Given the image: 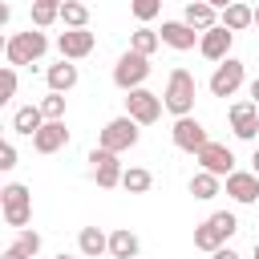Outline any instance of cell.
Segmentation results:
<instances>
[{
    "label": "cell",
    "mask_w": 259,
    "mask_h": 259,
    "mask_svg": "<svg viewBox=\"0 0 259 259\" xmlns=\"http://www.w3.org/2000/svg\"><path fill=\"white\" fill-rule=\"evenodd\" d=\"M45 53H49V36H45V28L12 32V36L4 40V57H8L12 69H16V65H32V61H40Z\"/></svg>",
    "instance_id": "obj_1"
},
{
    "label": "cell",
    "mask_w": 259,
    "mask_h": 259,
    "mask_svg": "<svg viewBox=\"0 0 259 259\" xmlns=\"http://www.w3.org/2000/svg\"><path fill=\"white\" fill-rule=\"evenodd\" d=\"M194 93H198L194 73H186V69H170L162 101H166V109H170L174 117H190V109H194Z\"/></svg>",
    "instance_id": "obj_2"
},
{
    "label": "cell",
    "mask_w": 259,
    "mask_h": 259,
    "mask_svg": "<svg viewBox=\"0 0 259 259\" xmlns=\"http://www.w3.org/2000/svg\"><path fill=\"white\" fill-rule=\"evenodd\" d=\"M0 210H4V223L8 227L24 231L32 223V194H28V186L24 182H8L0 190Z\"/></svg>",
    "instance_id": "obj_3"
},
{
    "label": "cell",
    "mask_w": 259,
    "mask_h": 259,
    "mask_svg": "<svg viewBox=\"0 0 259 259\" xmlns=\"http://www.w3.org/2000/svg\"><path fill=\"white\" fill-rule=\"evenodd\" d=\"M146 77H150V57H142V53H134V49L117 57V65H113V85H117V89L134 93V89H142Z\"/></svg>",
    "instance_id": "obj_4"
},
{
    "label": "cell",
    "mask_w": 259,
    "mask_h": 259,
    "mask_svg": "<svg viewBox=\"0 0 259 259\" xmlns=\"http://www.w3.org/2000/svg\"><path fill=\"white\" fill-rule=\"evenodd\" d=\"M138 138H142V125H138L130 113H121V117L105 121V130H101V150L121 154V150H134V146H138Z\"/></svg>",
    "instance_id": "obj_5"
},
{
    "label": "cell",
    "mask_w": 259,
    "mask_h": 259,
    "mask_svg": "<svg viewBox=\"0 0 259 259\" xmlns=\"http://www.w3.org/2000/svg\"><path fill=\"white\" fill-rule=\"evenodd\" d=\"M243 77H247L243 61L227 57L223 65H214V73H210L206 89H210V97H235V93H239V85H243Z\"/></svg>",
    "instance_id": "obj_6"
},
{
    "label": "cell",
    "mask_w": 259,
    "mask_h": 259,
    "mask_svg": "<svg viewBox=\"0 0 259 259\" xmlns=\"http://www.w3.org/2000/svg\"><path fill=\"white\" fill-rule=\"evenodd\" d=\"M162 109H166V101H162L158 93H150V89H134V93H125V113H130L138 125H154V121L162 117Z\"/></svg>",
    "instance_id": "obj_7"
},
{
    "label": "cell",
    "mask_w": 259,
    "mask_h": 259,
    "mask_svg": "<svg viewBox=\"0 0 259 259\" xmlns=\"http://www.w3.org/2000/svg\"><path fill=\"white\" fill-rule=\"evenodd\" d=\"M194 158H198V170H206V174H214V178L235 174V154H231V146H223V142H206Z\"/></svg>",
    "instance_id": "obj_8"
},
{
    "label": "cell",
    "mask_w": 259,
    "mask_h": 259,
    "mask_svg": "<svg viewBox=\"0 0 259 259\" xmlns=\"http://www.w3.org/2000/svg\"><path fill=\"white\" fill-rule=\"evenodd\" d=\"M231 45H235V32H231L227 24H214V28H206V32L198 36V53H202L206 61H214V65H223V61L231 57Z\"/></svg>",
    "instance_id": "obj_9"
},
{
    "label": "cell",
    "mask_w": 259,
    "mask_h": 259,
    "mask_svg": "<svg viewBox=\"0 0 259 259\" xmlns=\"http://www.w3.org/2000/svg\"><path fill=\"white\" fill-rule=\"evenodd\" d=\"M170 138H174V146H178V150H186V154H198V150L210 142V138H206V125H202L198 117H174Z\"/></svg>",
    "instance_id": "obj_10"
},
{
    "label": "cell",
    "mask_w": 259,
    "mask_h": 259,
    "mask_svg": "<svg viewBox=\"0 0 259 259\" xmlns=\"http://www.w3.org/2000/svg\"><path fill=\"white\" fill-rule=\"evenodd\" d=\"M89 162H93V178H97V186L101 190H113V186H121V174H125V166L117 162V154L113 150H93L89 154Z\"/></svg>",
    "instance_id": "obj_11"
},
{
    "label": "cell",
    "mask_w": 259,
    "mask_h": 259,
    "mask_svg": "<svg viewBox=\"0 0 259 259\" xmlns=\"http://www.w3.org/2000/svg\"><path fill=\"white\" fill-rule=\"evenodd\" d=\"M227 117H231L235 138H243V142H255L259 138V105L255 101H235Z\"/></svg>",
    "instance_id": "obj_12"
},
{
    "label": "cell",
    "mask_w": 259,
    "mask_h": 259,
    "mask_svg": "<svg viewBox=\"0 0 259 259\" xmlns=\"http://www.w3.org/2000/svg\"><path fill=\"white\" fill-rule=\"evenodd\" d=\"M93 32L89 28H65L61 36H57V53L65 57V61H81V57H89L93 53Z\"/></svg>",
    "instance_id": "obj_13"
},
{
    "label": "cell",
    "mask_w": 259,
    "mask_h": 259,
    "mask_svg": "<svg viewBox=\"0 0 259 259\" xmlns=\"http://www.w3.org/2000/svg\"><path fill=\"white\" fill-rule=\"evenodd\" d=\"M223 182H227V194H231L239 206L259 202V174H255V170H235V174H227Z\"/></svg>",
    "instance_id": "obj_14"
},
{
    "label": "cell",
    "mask_w": 259,
    "mask_h": 259,
    "mask_svg": "<svg viewBox=\"0 0 259 259\" xmlns=\"http://www.w3.org/2000/svg\"><path fill=\"white\" fill-rule=\"evenodd\" d=\"M162 45H170V49H178V53H186V49H194L198 45V36L202 32H194L186 20H162Z\"/></svg>",
    "instance_id": "obj_15"
},
{
    "label": "cell",
    "mask_w": 259,
    "mask_h": 259,
    "mask_svg": "<svg viewBox=\"0 0 259 259\" xmlns=\"http://www.w3.org/2000/svg\"><path fill=\"white\" fill-rule=\"evenodd\" d=\"M65 146H69L65 121H45V125L36 130V138H32V150H36V154H57V150H65Z\"/></svg>",
    "instance_id": "obj_16"
},
{
    "label": "cell",
    "mask_w": 259,
    "mask_h": 259,
    "mask_svg": "<svg viewBox=\"0 0 259 259\" xmlns=\"http://www.w3.org/2000/svg\"><path fill=\"white\" fill-rule=\"evenodd\" d=\"M182 20H186L194 32H206V28H214V24H219V8H214V4H206V0H194V4H186Z\"/></svg>",
    "instance_id": "obj_17"
},
{
    "label": "cell",
    "mask_w": 259,
    "mask_h": 259,
    "mask_svg": "<svg viewBox=\"0 0 259 259\" xmlns=\"http://www.w3.org/2000/svg\"><path fill=\"white\" fill-rule=\"evenodd\" d=\"M45 77H49V93H69V89L77 85V65L61 57V65H49Z\"/></svg>",
    "instance_id": "obj_18"
},
{
    "label": "cell",
    "mask_w": 259,
    "mask_h": 259,
    "mask_svg": "<svg viewBox=\"0 0 259 259\" xmlns=\"http://www.w3.org/2000/svg\"><path fill=\"white\" fill-rule=\"evenodd\" d=\"M77 247H81V255H85V259H97V255H105V251H109V235H105L101 227H81Z\"/></svg>",
    "instance_id": "obj_19"
},
{
    "label": "cell",
    "mask_w": 259,
    "mask_h": 259,
    "mask_svg": "<svg viewBox=\"0 0 259 259\" xmlns=\"http://www.w3.org/2000/svg\"><path fill=\"white\" fill-rule=\"evenodd\" d=\"M138 251H142V243H138V235H134L130 227L109 231V255H113V259H134Z\"/></svg>",
    "instance_id": "obj_20"
},
{
    "label": "cell",
    "mask_w": 259,
    "mask_h": 259,
    "mask_svg": "<svg viewBox=\"0 0 259 259\" xmlns=\"http://www.w3.org/2000/svg\"><path fill=\"white\" fill-rule=\"evenodd\" d=\"M219 24H227L231 32H243V28H251L255 24V8L251 4H243V0H235V4H227L223 8V20Z\"/></svg>",
    "instance_id": "obj_21"
},
{
    "label": "cell",
    "mask_w": 259,
    "mask_h": 259,
    "mask_svg": "<svg viewBox=\"0 0 259 259\" xmlns=\"http://www.w3.org/2000/svg\"><path fill=\"white\" fill-rule=\"evenodd\" d=\"M45 125V113H40V105H20L16 113H12V130L16 134H28V138H36V130Z\"/></svg>",
    "instance_id": "obj_22"
},
{
    "label": "cell",
    "mask_w": 259,
    "mask_h": 259,
    "mask_svg": "<svg viewBox=\"0 0 259 259\" xmlns=\"http://www.w3.org/2000/svg\"><path fill=\"white\" fill-rule=\"evenodd\" d=\"M61 4H65V0H32V8H28L32 28H49V24H57V20H61Z\"/></svg>",
    "instance_id": "obj_23"
},
{
    "label": "cell",
    "mask_w": 259,
    "mask_h": 259,
    "mask_svg": "<svg viewBox=\"0 0 259 259\" xmlns=\"http://www.w3.org/2000/svg\"><path fill=\"white\" fill-rule=\"evenodd\" d=\"M219 190H223V178H214V174H206V170H198V174L190 178V194H194L198 202H210Z\"/></svg>",
    "instance_id": "obj_24"
},
{
    "label": "cell",
    "mask_w": 259,
    "mask_h": 259,
    "mask_svg": "<svg viewBox=\"0 0 259 259\" xmlns=\"http://www.w3.org/2000/svg\"><path fill=\"white\" fill-rule=\"evenodd\" d=\"M194 247H198V251H210V255H214L219 247H227V239H223V231H219V227H214V223L206 219L202 227H194Z\"/></svg>",
    "instance_id": "obj_25"
},
{
    "label": "cell",
    "mask_w": 259,
    "mask_h": 259,
    "mask_svg": "<svg viewBox=\"0 0 259 259\" xmlns=\"http://www.w3.org/2000/svg\"><path fill=\"white\" fill-rule=\"evenodd\" d=\"M130 49H134V53H142V57H154V53L162 49V36H158L154 28H146V24H142V28L130 36Z\"/></svg>",
    "instance_id": "obj_26"
},
{
    "label": "cell",
    "mask_w": 259,
    "mask_h": 259,
    "mask_svg": "<svg viewBox=\"0 0 259 259\" xmlns=\"http://www.w3.org/2000/svg\"><path fill=\"white\" fill-rule=\"evenodd\" d=\"M121 186H125L130 194H146V190L154 186V174H150L146 166H130V170L121 174Z\"/></svg>",
    "instance_id": "obj_27"
},
{
    "label": "cell",
    "mask_w": 259,
    "mask_h": 259,
    "mask_svg": "<svg viewBox=\"0 0 259 259\" xmlns=\"http://www.w3.org/2000/svg\"><path fill=\"white\" fill-rule=\"evenodd\" d=\"M61 20H65V28H85L89 24V8L81 0H65L61 4Z\"/></svg>",
    "instance_id": "obj_28"
},
{
    "label": "cell",
    "mask_w": 259,
    "mask_h": 259,
    "mask_svg": "<svg viewBox=\"0 0 259 259\" xmlns=\"http://www.w3.org/2000/svg\"><path fill=\"white\" fill-rule=\"evenodd\" d=\"M40 113H45V121H61L65 117V93H49L40 101Z\"/></svg>",
    "instance_id": "obj_29"
},
{
    "label": "cell",
    "mask_w": 259,
    "mask_h": 259,
    "mask_svg": "<svg viewBox=\"0 0 259 259\" xmlns=\"http://www.w3.org/2000/svg\"><path fill=\"white\" fill-rule=\"evenodd\" d=\"M130 12H134L142 24H150V20L162 12V0H130Z\"/></svg>",
    "instance_id": "obj_30"
},
{
    "label": "cell",
    "mask_w": 259,
    "mask_h": 259,
    "mask_svg": "<svg viewBox=\"0 0 259 259\" xmlns=\"http://www.w3.org/2000/svg\"><path fill=\"white\" fill-rule=\"evenodd\" d=\"M210 223H214V227L223 231V239H231V235L239 231V219H235L231 210H214V214H210Z\"/></svg>",
    "instance_id": "obj_31"
},
{
    "label": "cell",
    "mask_w": 259,
    "mask_h": 259,
    "mask_svg": "<svg viewBox=\"0 0 259 259\" xmlns=\"http://www.w3.org/2000/svg\"><path fill=\"white\" fill-rule=\"evenodd\" d=\"M12 97H16V69L4 65V73H0V101H12Z\"/></svg>",
    "instance_id": "obj_32"
},
{
    "label": "cell",
    "mask_w": 259,
    "mask_h": 259,
    "mask_svg": "<svg viewBox=\"0 0 259 259\" xmlns=\"http://www.w3.org/2000/svg\"><path fill=\"white\" fill-rule=\"evenodd\" d=\"M16 247H20L24 255H36V251H40V235H36V231H28V227H24V231H16Z\"/></svg>",
    "instance_id": "obj_33"
},
{
    "label": "cell",
    "mask_w": 259,
    "mask_h": 259,
    "mask_svg": "<svg viewBox=\"0 0 259 259\" xmlns=\"http://www.w3.org/2000/svg\"><path fill=\"white\" fill-rule=\"evenodd\" d=\"M12 166H16V146L4 142V146H0V170H12Z\"/></svg>",
    "instance_id": "obj_34"
},
{
    "label": "cell",
    "mask_w": 259,
    "mask_h": 259,
    "mask_svg": "<svg viewBox=\"0 0 259 259\" xmlns=\"http://www.w3.org/2000/svg\"><path fill=\"white\" fill-rule=\"evenodd\" d=\"M4 259H32V255H24V251H20V247H16V243H12V247H8V251H4Z\"/></svg>",
    "instance_id": "obj_35"
},
{
    "label": "cell",
    "mask_w": 259,
    "mask_h": 259,
    "mask_svg": "<svg viewBox=\"0 0 259 259\" xmlns=\"http://www.w3.org/2000/svg\"><path fill=\"white\" fill-rule=\"evenodd\" d=\"M214 259H239V251H235V247H219V251H214Z\"/></svg>",
    "instance_id": "obj_36"
},
{
    "label": "cell",
    "mask_w": 259,
    "mask_h": 259,
    "mask_svg": "<svg viewBox=\"0 0 259 259\" xmlns=\"http://www.w3.org/2000/svg\"><path fill=\"white\" fill-rule=\"evenodd\" d=\"M251 101H255V105H259V77H255V81H251Z\"/></svg>",
    "instance_id": "obj_37"
},
{
    "label": "cell",
    "mask_w": 259,
    "mask_h": 259,
    "mask_svg": "<svg viewBox=\"0 0 259 259\" xmlns=\"http://www.w3.org/2000/svg\"><path fill=\"white\" fill-rule=\"evenodd\" d=\"M206 4H214V8L223 12V8H227V4H235V0H206Z\"/></svg>",
    "instance_id": "obj_38"
},
{
    "label": "cell",
    "mask_w": 259,
    "mask_h": 259,
    "mask_svg": "<svg viewBox=\"0 0 259 259\" xmlns=\"http://www.w3.org/2000/svg\"><path fill=\"white\" fill-rule=\"evenodd\" d=\"M251 170L259 174V146H255V158H251Z\"/></svg>",
    "instance_id": "obj_39"
},
{
    "label": "cell",
    "mask_w": 259,
    "mask_h": 259,
    "mask_svg": "<svg viewBox=\"0 0 259 259\" xmlns=\"http://www.w3.org/2000/svg\"><path fill=\"white\" fill-rule=\"evenodd\" d=\"M57 259H73V255H65V251H61V255H57Z\"/></svg>",
    "instance_id": "obj_40"
},
{
    "label": "cell",
    "mask_w": 259,
    "mask_h": 259,
    "mask_svg": "<svg viewBox=\"0 0 259 259\" xmlns=\"http://www.w3.org/2000/svg\"><path fill=\"white\" fill-rule=\"evenodd\" d=\"M255 28H259V8H255Z\"/></svg>",
    "instance_id": "obj_41"
},
{
    "label": "cell",
    "mask_w": 259,
    "mask_h": 259,
    "mask_svg": "<svg viewBox=\"0 0 259 259\" xmlns=\"http://www.w3.org/2000/svg\"><path fill=\"white\" fill-rule=\"evenodd\" d=\"M255 259H259V243H255Z\"/></svg>",
    "instance_id": "obj_42"
},
{
    "label": "cell",
    "mask_w": 259,
    "mask_h": 259,
    "mask_svg": "<svg viewBox=\"0 0 259 259\" xmlns=\"http://www.w3.org/2000/svg\"><path fill=\"white\" fill-rule=\"evenodd\" d=\"M186 4H194V0H186Z\"/></svg>",
    "instance_id": "obj_43"
}]
</instances>
